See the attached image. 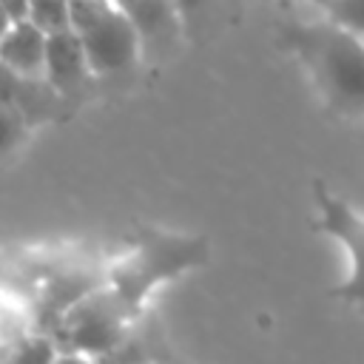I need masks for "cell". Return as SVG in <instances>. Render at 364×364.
<instances>
[{
	"instance_id": "1",
	"label": "cell",
	"mask_w": 364,
	"mask_h": 364,
	"mask_svg": "<svg viewBox=\"0 0 364 364\" xmlns=\"http://www.w3.org/2000/svg\"><path fill=\"white\" fill-rule=\"evenodd\" d=\"M279 40L284 48L296 51L316 82L321 85L324 97L338 111H358L364 102V54L361 37H353L330 23L301 26V23H282Z\"/></svg>"
},
{
	"instance_id": "2",
	"label": "cell",
	"mask_w": 364,
	"mask_h": 364,
	"mask_svg": "<svg viewBox=\"0 0 364 364\" xmlns=\"http://www.w3.org/2000/svg\"><path fill=\"white\" fill-rule=\"evenodd\" d=\"M208 262V242L196 239V236H168V233H154L145 230L131 256L122 259L117 267H111L108 273V293L131 313L136 316V310L142 307V301L148 299V293Z\"/></svg>"
},
{
	"instance_id": "3",
	"label": "cell",
	"mask_w": 364,
	"mask_h": 364,
	"mask_svg": "<svg viewBox=\"0 0 364 364\" xmlns=\"http://www.w3.org/2000/svg\"><path fill=\"white\" fill-rule=\"evenodd\" d=\"M131 318L134 316L105 287H100L57 318L63 336L57 347L60 353H77L91 361H100L128 338Z\"/></svg>"
},
{
	"instance_id": "4",
	"label": "cell",
	"mask_w": 364,
	"mask_h": 364,
	"mask_svg": "<svg viewBox=\"0 0 364 364\" xmlns=\"http://www.w3.org/2000/svg\"><path fill=\"white\" fill-rule=\"evenodd\" d=\"M91 74H119L136 63L139 37L111 3L91 26L77 31Z\"/></svg>"
},
{
	"instance_id": "5",
	"label": "cell",
	"mask_w": 364,
	"mask_h": 364,
	"mask_svg": "<svg viewBox=\"0 0 364 364\" xmlns=\"http://www.w3.org/2000/svg\"><path fill=\"white\" fill-rule=\"evenodd\" d=\"M43 80L51 85V91L65 102L68 97L80 94L88 80V63L80 46V37L68 31H57L46 37V60H43Z\"/></svg>"
},
{
	"instance_id": "6",
	"label": "cell",
	"mask_w": 364,
	"mask_h": 364,
	"mask_svg": "<svg viewBox=\"0 0 364 364\" xmlns=\"http://www.w3.org/2000/svg\"><path fill=\"white\" fill-rule=\"evenodd\" d=\"M316 202L321 210V230H327L336 242H341L350 250V282L338 290L344 299L358 301L361 293V219L350 210L347 202L336 199L321 182H316Z\"/></svg>"
},
{
	"instance_id": "7",
	"label": "cell",
	"mask_w": 364,
	"mask_h": 364,
	"mask_svg": "<svg viewBox=\"0 0 364 364\" xmlns=\"http://www.w3.org/2000/svg\"><path fill=\"white\" fill-rule=\"evenodd\" d=\"M46 60V34L28 20H11L0 37V65L17 77L40 80Z\"/></svg>"
},
{
	"instance_id": "8",
	"label": "cell",
	"mask_w": 364,
	"mask_h": 364,
	"mask_svg": "<svg viewBox=\"0 0 364 364\" xmlns=\"http://www.w3.org/2000/svg\"><path fill=\"white\" fill-rule=\"evenodd\" d=\"M119 14L131 23L139 43L142 40H165L176 31V6L173 0H111Z\"/></svg>"
},
{
	"instance_id": "9",
	"label": "cell",
	"mask_w": 364,
	"mask_h": 364,
	"mask_svg": "<svg viewBox=\"0 0 364 364\" xmlns=\"http://www.w3.org/2000/svg\"><path fill=\"white\" fill-rule=\"evenodd\" d=\"M94 290H100V284L94 282V276L71 270V273H60L46 284V301L48 310L60 318L68 307H74L77 301H82L85 296H91Z\"/></svg>"
},
{
	"instance_id": "10",
	"label": "cell",
	"mask_w": 364,
	"mask_h": 364,
	"mask_svg": "<svg viewBox=\"0 0 364 364\" xmlns=\"http://www.w3.org/2000/svg\"><path fill=\"white\" fill-rule=\"evenodd\" d=\"M57 355H60V347H57L54 336L28 333L3 350L0 364H51Z\"/></svg>"
},
{
	"instance_id": "11",
	"label": "cell",
	"mask_w": 364,
	"mask_h": 364,
	"mask_svg": "<svg viewBox=\"0 0 364 364\" xmlns=\"http://www.w3.org/2000/svg\"><path fill=\"white\" fill-rule=\"evenodd\" d=\"M34 28H40L46 37L57 31H68V0H26V14Z\"/></svg>"
},
{
	"instance_id": "12",
	"label": "cell",
	"mask_w": 364,
	"mask_h": 364,
	"mask_svg": "<svg viewBox=\"0 0 364 364\" xmlns=\"http://www.w3.org/2000/svg\"><path fill=\"white\" fill-rule=\"evenodd\" d=\"M324 9L330 17V26H336L353 37L364 34V0H327Z\"/></svg>"
},
{
	"instance_id": "13",
	"label": "cell",
	"mask_w": 364,
	"mask_h": 364,
	"mask_svg": "<svg viewBox=\"0 0 364 364\" xmlns=\"http://www.w3.org/2000/svg\"><path fill=\"white\" fill-rule=\"evenodd\" d=\"M23 136H26V122L20 119V114L6 108V105H0V154L14 148Z\"/></svg>"
},
{
	"instance_id": "14",
	"label": "cell",
	"mask_w": 364,
	"mask_h": 364,
	"mask_svg": "<svg viewBox=\"0 0 364 364\" xmlns=\"http://www.w3.org/2000/svg\"><path fill=\"white\" fill-rule=\"evenodd\" d=\"M20 80H23V77H17V74H11L9 68L0 65V105H6V108L14 111V100H17Z\"/></svg>"
},
{
	"instance_id": "15",
	"label": "cell",
	"mask_w": 364,
	"mask_h": 364,
	"mask_svg": "<svg viewBox=\"0 0 364 364\" xmlns=\"http://www.w3.org/2000/svg\"><path fill=\"white\" fill-rule=\"evenodd\" d=\"M51 364H94V361L85 358V355H77V353H60Z\"/></svg>"
},
{
	"instance_id": "16",
	"label": "cell",
	"mask_w": 364,
	"mask_h": 364,
	"mask_svg": "<svg viewBox=\"0 0 364 364\" xmlns=\"http://www.w3.org/2000/svg\"><path fill=\"white\" fill-rule=\"evenodd\" d=\"M205 0H173V6H176V11H182V14H188V11H193V9H199Z\"/></svg>"
},
{
	"instance_id": "17",
	"label": "cell",
	"mask_w": 364,
	"mask_h": 364,
	"mask_svg": "<svg viewBox=\"0 0 364 364\" xmlns=\"http://www.w3.org/2000/svg\"><path fill=\"white\" fill-rule=\"evenodd\" d=\"M9 26H11V17H9V14L3 11V6H0V37L6 34V28H9Z\"/></svg>"
},
{
	"instance_id": "18",
	"label": "cell",
	"mask_w": 364,
	"mask_h": 364,
	"mask_svg": "<svg viewBox=\"0 0 364 364\" xmlns=\"http://www.w3.org/2000/svg\"><path fill=\"white\" fill-rule=\"evenodd\" d=\"M310 3H318V6H324V3H327V0H310Z\"/></svg>"
}]
</instances>
